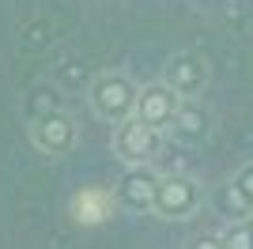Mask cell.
<instances>
[{"instance_id": "obj_3", "label": "cell", "mask_w": 253, "mask_h": 249, "mask_svg": "<svg viewBox=\"0 0 253 249\" xmlns=\"http://www.w3.org/2000/svg\"><path fill=\"white\" fill-rule=\"evenodd\" d=\"M181 114V94L170 87L167 80L163 83H151V87H144V91L136 94V110H132V117L136 121H144L148 128H167V124H174Z\"/></svg>"}, {"instance_id": "obj_8", "label": "cell", "mask_w": 253, "mask_h": 249, "mask_svg": "<svg viewBox=\"0 0 253 249\" xmlns=\"http://www.w3.org/2000/svg\"><path fill=\"white\" fill-rule=\"evenodd\" d=\"M227 249H253V223L231 230V234H227Z\"/></svg>"}, {"instance_id": "obj_2", "label": "cell", "mask_w": 253, "mask_h": 249, "mask_svg": "<svg viewBox=\"0 0 253 249\" xmlns=\"http://www.w3.org/2000/svg\"><path fill=\"white\" fill-rule=\"evenodd\" d=\"M151 208H155L163 219H189L193 211L201 208V189H197V181H189V177H181V174L155 177Z\"/></svg>"}, {"instance_id": "obj_9", "label": "cell", "mask_w": 253, "mask_h": 249, "mask_svg": "<svg viewBox=\"0 0 253 249\" xmlns=\"http://www.w3.org/2000/svg\"><path fill=\"white\" fill-rule=\"evenodd\" d=\"M189 249H227V238H197Z\"/></svg>"}, {"instance_id": "obj_7", "label": "cell", "mask_w": 253, "mask_h": 249, "mask_svg": "<svg viewBox=\"0 0 253 249\" xmlns=\"http://www.w3.org/2000/svg\"><path fill=\"white\" fill-rule=\"evenodd\" d=\"M204 80H208V72H204V64L197 61V57H174L170 68H167V83L181 94V98L197 94L204 87Z\"/></svg>"}, {"instance_id": "obj_6", "label": "cell", "mask_w": 253, "mask_h": 249, "mask_svg": "<svg viewBox=\"0 0 253 249\" xmlns=\"http://www.w3.org/2000/svg\"><path fill=\"white\" fill-rule=\"evenodd\" d=\"M114 193L102 185H84L80 193L72 197V204H68V211H72L76 223H84V227H98V223H106V219L114 215Z\"/></svg>"}, {"instance_id": "obj_4", "label": "cell", "mask_w": 253, "mask_h": 249, "mask_svg": "<svg viewBox=\"0 0 253 249\" xmlns=\"http://www.w3.org/2000/svg\"><path fill=\"white\" fill-rule=\"evenodd\" d=\"M114 151L121 163L128 166H144L151 155L159 151V128H148L136 117H125V121L114 124Z\"/></svg>"}, {"instance_id": "obj_5", "label": "cell", "mask_w": 253, "mask_h": 249, "mask_svg": "<svg viewBox=\"0 0 253 249\" xmlns=\"http://www.w3.org/2000/svg\"><path fill=\"white\" fill-rule=\"evenodd\" d=\"M34 136V144H38V151H45V155H68L76 147V124L72 117H64V114H45L42 121H34L31 128Z\"/></svg>"}, {"instance_id": "obj_1", "label": "cell", "mask_w": 253, "mask_h": 249, "mask_svg": "<svg viewBox=\"0 0 253 249\" xmlns=\"http://www.w3.org/2000/svg\"><path fill=\"white\" fill-rule=\"evenodd\" d=\"M136 94L140 91L132 87V80L121 76V72H102L95 83H91V106H95V114L102 117V121H110V124L132 117Z\"/></svg>"}]
</instances>
